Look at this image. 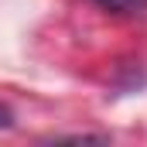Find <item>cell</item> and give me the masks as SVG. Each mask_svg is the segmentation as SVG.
<instances>
[{"label": "cell", "mask_w": 147, "mask_h": 147, "mask_svg": "<svg viewBox=\"0 0 147 147\" xmlns=\"http://www.w3.org/2000/svg\"><path fill=\"white\" fill-rule=\"evenodd\" d=\"M92 3L110 10V14H120V17H134V14L147 10V0H92Z\"/></svg>", "instance_id": "6da1fadb"}, {"label": "cell", "mask_w": 147, "mask_h": 147, "mask_svg": "<svg viewBox=\"0 0 147 147\" xmlns=\"http://www.w3.org/2000/svg\"><path fill=\"white\" fill-rule=\"evenodd\" d=\"M7 127H14V113L0 103V130H7Z\"/></svg>", "instance_id": "7a4b0ae2"}]
</instances>
